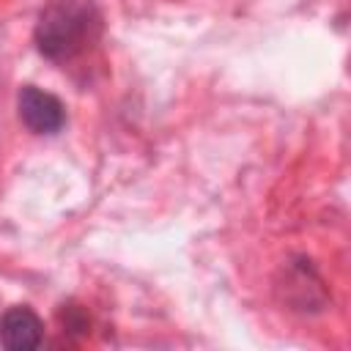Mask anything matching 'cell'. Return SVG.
I'll return each mask as SVG.
<instances>
[{
    "mask_svg": "<svg viewBox=\"0 0 351 351\" xmlns=\"http://www.w3.org/2000/svg\"><path fill=\"white\" fill-rule=\"evenodd\" d=\"M16 110H19L22 123L33 134H55V132H60L66 126V107H63V101L55 93L41 90L36 85L19 88Z\"/></svg>",
    "mask_w": 351,
    "mask_h": 351,
    "instance_id": "cell-2",
    "label": "cell"
},
{
    "mask_svg": "<svg viewBox=\"0 0 351 351\" xmlns=\"http://www.w3.org/2000/svg\"><path fill=\"white\" fill-rule=\"evenodd\" d=\"M101 30L99 11L88 0H49L47 8L41 11L33 41L36 49L52 60V63H66L82 55Z\"/></svg>",
    "mask_w": 351,
    "mask_h": 351,
    "instance_id": "cell-1",
    "label": "cell"
},
{
    "mask_svg": "<svg viewBox=\"0 0 351 351\" xmlns=\"http://www.w3.org/2000/svg\"><path fill=\"white\" fill-rule=\"evenodd\" d=\"M60 324H63V332H71V335H85L90 321H88V313L80 307V304H63L60 307Z\"/></svg>",
    "mask_w": 351,
    "mask_h": 351,
    "instance_id": "cell-4",
    "label": "cell"
},
{
    "mask_svg": "<svg viewBox=\"0 0 351 351\" xmlns=\"http://www.w3.org/2000/svg\"><path fill=\"white\" fill-rule=\"evenodd\" d=\"M44 343V324L41 318L25 307H8L0 315V346L8 351H33Z\"/></svg>",
    "mask_w": 351,
    "mask_h": 351,
    "instance_id": "cell-3",
    "label": "cell"
}]
</instances>
